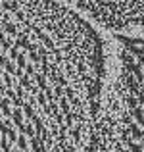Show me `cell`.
<instances>
[{"label": "cell", "instance_id": "obj_1", "mask_svg": "<svg viewBox=\"0 0 144 152\" xmlns=\"http://www.w3.org/2000/svg\"><path fill=\"white\" fill-rule=\"evenodd\" d=\"M102 106L79 152H144V35L111 37Z\"/></svg>", "mask_w": 144, "mask_h": 152}]
</instances>
